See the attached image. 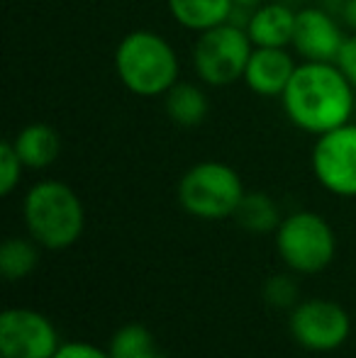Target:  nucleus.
<instances>
[{
  "mask_svg": "<svg viewBox=\"0 0 356 358\" xmlns=\"http://www.w3.org/2000/svg\"><path fill=\"white\" fill-rule=\"evenodd\" d=\"M354 90L339 64L303 62L285 85L280 105L293 127L320 137L352 122Z\"/></svg>",
  "mask_w": 356,
  "mask_h": 358,
  "instance_id": "1",
  "label": "nucleus"
},
{
  "mask_svg": "<svg viewBox=\"0 0 356 358\" xmlns=\"http://www.w3.org/2000/svg\"><path fill=\"white\" fill-rule=\"evenodd\" d=\"M115 73L132 95L157 98L166 95L178 83L180 62L173 44L164 34L134 29L118 42Z\"/></svg>",
  "mask_w": 356,
  "mask_h": 358,
  "instance_id": "2",
  "label": "nucleus"
},
{
  "mask_svg": "<svg viewBox=\"0 0 356 358\" xmlns=\"http://www.w3.org/2000/svg\"><path fill=\"white\" fill-rule=\"evenodd\" d=\"M27 231L42 249L64 251L81 239L86 210L71 185L62 180H39L27 190L22 203Z\"/></svg>",
  "mask_w": 356,
  "mask_h": 358,
  "instance_id": "3",
  "label": "nucleus"
},
{
  "mask_svg": "<svg viewBox=\"0 0 356 358\" xmlns=\"http://www.w3.org/2000/svg\"><path fill=\"white\" fill-rule=\"evenodd\" d=\"M178 203L198 220H227L234 217L244 198L239 173L225 161H200L190 166L178 180Z\"/></svg>",
  "mask_w": 356,
  "mask_h": 358,
  "instance_id": "4",
  "label": "nucleus"
},
{
  "mask_svg": "<svg viewBox=\"0 0 356 358\" xmlns=\"http://www.w3.org/2000/svg\"><path fill=\"white\" fill-rule=\"evenodd\" d=\"M276 249L290 271L313 275L322 273L334 261L337 236L322 215L300 210L280 220L276 229Z\"/></svg>",
  "mask_w": 356,
  "mask_h": 358,
  "instance_id": "5",
  "label": "nucleus"
},
{
  "mask_svg": "<svg viewBox=\"0 0 356 358\" xmlns=\"http://www.w3.org/2000/svg\"><path fill=\"white\" fill-rule=\"evenodd\" d=\"M254 52L247 29L222 22L198 34L193 44V69L205 85L227 88L244 78V69Z\"/></svg>",
  "mask_w": 356,
  "mask_h": 358,
  "instance_id": "6",
  "label": "nucleus"
},
{
  "mask_svg": "<svg viewBox=\"0 0 356 358\" xmlns=\"http://www.w3.org/2000/svg\"><path fill=\"white\" fill-rule=\"evenodd\" d=\"M290 336L313 354H329L347 344L352 334V317L339 302L313 297L290 310Z\"/></svg>",
  "mask_w": 356,
  "mask_h": 358,
  "instance_id": "7",
  "label": "nucleus"
},
{
  "mask_svg": "<svg viewBox=\"0 0 356 358\" xmlns=\"http://www.w3.org/2000/svg\"><path fill=\"white\" fill-rule=\"evenodd\" d=\"M310 166L327 193L356 198V124L347 122L315 139Z\"/></svg>",
  "mask_w": 356,
  "mask_h": 358,
  "instance_id": "8",
  "label": "nucleus"
},
{
  "mask_svg": "<svg viewBox=\"0 0 356 358\" xmlns=\"http://www.w3.org/2000/svg\"><path fill=\"white\" fill-rule=\"evenodd\" d=\"M59 331L49 317L27 307H10L0 315V354L3 358H54Z\"/></svg>",
  "mask_w": 356,
  "mask_h": 358,
  "instance_id": "9",
  "label": "nucleus"
},
{
  "mask_svg": "<svg viewBox=\"0 0 356 358\" xmlns=\"http://www.w3.org/2000/svg\"><path fill=\"white\" fill-rule=\"evenodd\" d=\"M347 42L342 27L337 20L322 8H303L298 10V20H295V34L293 44L303 62H327L337 64L342 47Z\"/></svg>",
  "mask_w": 356,
  "mask_h": 358,
  "instance_id": "10",
  "label": "nucleus"
},
{
  "mask_svg": "<svg viewBox=\"0 0 356 358\" xmlns=\"http://www.w3.org/2000/svg\"><path fill=\"white\" fill-rule=\"evenodd\" d=\"M295 64L293 54L283 47H254L244 69V85L262 98H280L293 78Z\"/></svg>",
  "mask_w": 356,
  "mask_h": 358,
  "instance_id": "11",
  "label": "nucleus"
},
{
  "mask_svg": "<svg viewBox=\"0 0 356 358\" xmlns=\"http://www.w3.org/2000/svg\"><path fill=\"white\" fill-rule=\"evenodd\" d=\"M295 20H298V10L288 8L285 3H269L266 0L264 5L249 13L244 29H247L254 47L288 49L293 44Z\"/></svg>",
  "mask_w": 356,
  "mask_h": 358,
  "instance_id": "12",
  "label": "nucleus"
},
{
  "mask_svg": "<svg viewBox=\"0 0 356 358\" xmlns=\"http://www.w3.org/2000/svg\"><path fill=\"white\" fill-rule=\"evenodd\" d=\"M13 146L24 169L42 171L57 164L62 154V134L47 122H29L13 137Z\"/></svg>",
  "mask_w": 356,
  "mask_h": 358,
  "instance_id": "13",
  "label": "nucleus"
},
{
  "mask_svg": "<svg viewBox=\"0 0 356 358\" xmlns=\"http://www.w3.org/2000/svg\"><path fill=\"white\" fill-rule=\"evenodd\" d=\"M171 17L188 32H205L222 22H229L234 15V0H166Z\"/></svg>",
  "mask_w": 356,
  "mask_h": 358,
  "instance_id": "14",
  "label": "nucleus"
},
{
  "mask_svg": "<svg viewBox=\"0 0 356 358\" xmlns=\"http://www.w3.org/2000/svg\"><path fill=\"white\" fill-rule=\"evenodd\" d=\"M164 110H166V117L178 127H198L208 117L210 100L200 85L190 80H178L164 95Z\"/></svg>",
  "mask_w": 356,
  "mask_h": 358,
  "instance_id": "15",
  "label": "nucleus"
},
{
  "mask_svg": "<svg viewBox=\"0 0 356 358\" xmlns=\"http://www.w3.org/2000/svg\"><path fill=\"white\" fill-rule=\"evenodd\" d=\"M108 351L113 358H169L159 349L152 331L137 322L120 327L110 339Z\"/></svg>",
  "mask_w": 356,
  "mask_h": 358,
  "instance_id": "16",
  "label": "nucleus"
},
{
  "mask_svg": "<svg viewBox=\"0 0 356 358\" xmlns=\"http://www.w3.org/2000/svg\"><path fill=\"white\" fill-rule=\"evenodd\" d=\"M239 220V224L247 231H254V234H269V231H276L280 224L278 217V208H276L273 198L262 190H254V193H244L242 203H239V210L234 215Z\"/></svg>",
  "mask_w": 356,
  "mask_h": 358,
  "instance_id": "17",
  "label": "nucleus"
},
{
  "mask_svg": "<svg viewBox=\"0 0 356 358\" xmlns=\"http://www.w3.org/2000/svg\"><path fill=\"white\" fill-rule=\"evenodd\" d=\"M37 241L29 236H10L0 246V273L8 280H22L37 268L39 264V249Z\"/></svg>",
  "mask_w": 356,
  "mask_h": 358,
  "instance_id": "18",
  "label": "nucleus"
},
{
  "mask_svg": "<svg viewBox=\"0 0 356 358\" xmlns=\"http://www.w3.org/2000/svg\"><path fill=\"white\" fill-rule=\"evenodd\" d=\"M22 171H24V164L17 151H15L13 139H5V142L0 144V195H3V198L15 193V188H17L20 180H22Z\"/></svg>",
  "mask_w": 356,
  "mask_h": 358,
  "instance_id": "19",
  "label": "nucleus"
},
{
  "mask_svg": "<svg viewBox=\"0 0 356 358\" xmlns=\"http://www.w3.org/2000/svg\"><path fill=\"white\" fill-rule=\"evenodd\" d=\"M264 297L269 305L280 307V310H285V307L293 310V305H298V287L288 275H273L264 285Z\"/></svg>",
  "mask_w": 356,
  "mask_h": 358,
  "instance_id": "20",
  "label": "nucleus"
},
{
  "mask_svg": "<svg viewBox=\"0 0 356 358\" xmlns=\"http://www.w3.org/2000/svg\"><path fill=\"white\" fill-rule=\"evenodd\" d=\"M54 358H113V356H110V351L98 349L90 341H66V344L59 346Z\"/></svg>",
  "mask_w": 356,
  "mask_h": 358,
  "instance_id": "21",
  "label": "nucleus"
},
{
  "mask_svg": "<svg viewBox=\"0 0 356 358\" xmlns=\"http://www.w3.org/2000/svg\"><path fill=\"white\" fill-rule=\"evenodd\" d=\"M339 69L344 71L349 80H352V85L356 88V34L354 37H347V42H344L342 47V54H339L337 59Z\"/></svg>",
  "mask_w": 356,
  "mask_h": 358,
  "instance_id": "22",
  "label": "nucleus"
},
{
  "mask_svg": "<svg viewBox=\"0 0 356 358\" xmlns=\"http://www.w3.org/2000/svg\"><path fill=\"white\" fill-rule=\"evenodd\" d=\"M344 22H347L356 34V0H347V3H344Z\"/></svg>",
  "mask_w": 356,
  "mask_h": 358,
  "instance_id": "23",
  "label": "nucleus"
},
{
  "mask_svg": "<svg viewBox=\"0 0 356 358\" xmlns=\"http://www.w3.org/2000/svg\"><path fill=\"white\" fill-rule=\"evenodd\" d=\"M264 3H266V0H234V8H242L252 13V10H257L259 5H264Z\"/></svg>",
  "mask_w": 356,
  "mask_h": 358,
  "instance_id": "24",
  "label": "nucleus"
}]
</instances>
